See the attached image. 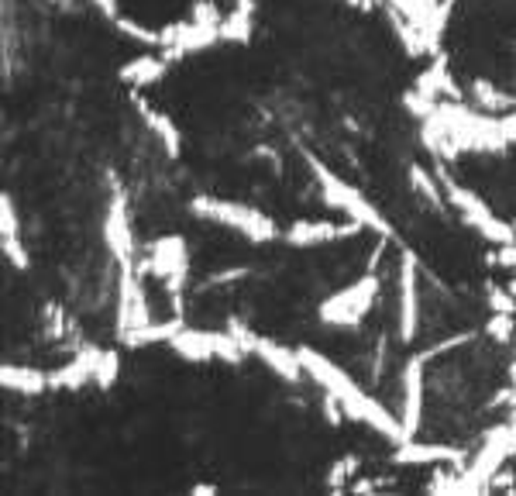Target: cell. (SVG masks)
Wrapping results in <instances>:
<instances>
[{
    "mask_svg": "<svg viewBox=\"0 0 516 496\" xmlns=\"http://www.w3.org/2000/svg\"><path fill=\"white\" fill-rule=\"evenodd\" d=\"M300 352V362L303 369H307L310 383H317L320 390L327 393L344 414L351 417V421L365 424V428H372L375 434H382V438H389L393 445H400L410 434L403 428V417H396L393 410L386 407V403H379L372 397V393H365L362 386L355 383V379L344 372L338 362H331L324 352H317V348H296Z\"/></svg>",
    "mask_w": 516,
    "mask_h": 496,
    "instance_id": "cell-1",
    "label": "cell"
},
{
    "mask_svg": "<svg viewBox=\"0 0 516 496\" xmlns=\"http://www.w3.org/2000/svg\"><path fill=\"white\" fill-rule=\"evenodd\" d=\"M303 155H307V169L314 173V180L320 186V197H324L327 204L338 207L341 214H348L351 221H358L362 228H372V231H379V235H393V224L379 214V207H375L362 190H355L348 180H341L324 159H317V155H310V152H303Z\"/></svg>",
    "mask_w": 516,
    "mask_h": 496,
    "instance_id": "cell-2",
    "label": "cell"
},
{
    "mask_svg": "<svg viewBox=\"0 0 516 496\" xmlns=\"http://www.w3.org/2000/svg\"><path fill=\"white\" fill-rule=\"evenodd\" d=\"M190 211L203 217L210 224H221V228L238 231L241 238L255 245H269L276 238H283V231L276 228L269 214H262L258 207L238 204V200H221V197H210V193H200V197L190 200Z\"/></svg>",
    "mask_w": 516,
    "mask_h": 496,
    "instance_id": "cell-3",
    "label": "cell"
},
{
    "mask_svg": "<svg viewBox=\"0 0 516 496\" xmlns=\"http://www.w3.org/2000/svg\"><path fill=\"white\" fill-rule=\"evenodd\" d=\"M437 180H441V190L444 197H448V204L455 207V211L465 217L468 228H475L482 238H486L489 245L503 248V245H513L516 242V228L513 221H503L492 207L486 204V200L479 197L475 190H468L465 183H458L455 176L448 173V169H437Z\"/></svg>",
    "mask_w": 516,
    "mask_h": 496,
    "instance_id": "cell-4",
    "label": "cell"
},
{
    "mask_svg": "<svg viewBox=\"0 0 516 496\" xmlns=\"http://www.w3.org/2000/svg\"><path fill=\"white\" fill-rule=\"evenodd\" d=\"M516 455V414L506 424H499L496 431H489V438L482 441V448L475 452L472 465L461 469V476L455 483H448L451 493H482L492 486L496 472L503 469Z\"/></svg>",
    "mask_w": 516,
    "mask_h": 496,
    "instance_id": "cell-5",
    "label": "cell"
},
{
    "mask_svg": "<svg viewBox=\"0 0 516 496\" xmlns=\"http://www.w3.org/2000/svg\"><path fill=\"white\" fill-rule=\"evenodd\" d=\"M379 286H382L379 276L365 273L351 286L331 293V297L317 307L320 324H327V328H358V324L365 321V314L375 307V300H379Z\"/></svg>",
    "mask_w": 516,
    "mask_h": 496,
    "instance_id": "cell-6",
    "label": "cell"
},
{
    "mask_svg": "<svg viewBox=\"0 0 516 496\" xmlns=\"http://www.w3.org/2000/svg\"><path fill=\"white\" fill-rule=\"evenodd\" d=\"M169 348L176 355H183L186 362H210V359H221V362H238L248 359V348L241 345L231 331H203V328H183L176 338L169 341Z\"/></svg>",
    "mask_w": 516,
    "mask_h": 496,
    "instance_id": "cell-7",
    "label": "cell"
},
{
    "mask_svg": "<svg viewBox=\"0 0 516 496\" xmlns=\"http://www.w3.org/2000/svg\"><path fill=\"white\" fill-rule=\"evenodd\" d=\"M138 269H148L155 279L169 286V293H183L186 279H190V248H186L183 235H162L155 242H148L145 259L138 262Z\"/></svg>",
    "mask_w": 516,
    "mask_h": 496,
    "instance_id": "cell-8",
    "label": "cell"
},
{
    "mask_svg": "<svg viewBox=\"0 0 516 496\" xmlns=\"http://www.w3.org/2000/svg\"><path fill=\"white\" fill-rule=\"evenodd\" d=\"M228 331L248 348V355H255V359L262 362V366H269L279 379H286V383H293V386L303 383L307 369H303L300 352H296V348H286V345H279V341H272L265 335H255L252 328H245V324L234 321V317H228Z\"/></svg>",
    "mask_w": 516,
    "mask_h": 496,
    "instance_id": "cell-9",
    "label": "cell"
},
{
    "mask_svg": "<svg viewBox=\"0 0 516 496\" xmlns=\"http://www.w3.org/2000/svg\"><path fill=\"white\" fill-rule=\"evenodd\" d=\"M358 231H362V224L358 221H307V217H300V221H293L289 228L283 231V242L289 248H324L331 242H344V238H355Z\"/></svg>",
    "mask_w": 516,
    "mask_h": 496,
    "instance_id": "cell-10",
    "label": "cell"
},
{
    "mask_svg": "<svg viewBox=\"0 0 516 496\" xmlns=\"http://www.w3.org/2000/svg\"><path fill=\"white\" fill-rule=\"evenodd\" d=\"M104 238H107V245H111L117 266H138V245H135V235H131L128 200H124L121 186L111 193V207H107V221H104Z\"/></svg>",
    "mask_w": 516,
    "mask_h": 496,
    "instance_id": "cell-11",
    "label": "cell"
},
{
    "mask_svg": "<svg viewBox=\"0 0 516 496\" xmlns=\"http://www.w3.org/2000/svg\"><path fill=\"white\" fill-rule=\"evenodd\" d=\"M424 352L410 355L403 366V428L410 438H417L420 421H424Z\"/></svg>",
    "mask_w": 516,
    "mask_h": 496,
    "instance_id": "cell-12",
    "label": "cell"
},
{
    "mask_svg": "<svg viewBox=\"0 0 516 496\" xmlns=\"http://www.w3.org/2000/svg\"><path fill=\"white\" fill-rule=\"evenodd\" d=\"M420 324V293H417V259L410 252L400 259V338L413 341Z\"/></svg>",
    "mask_w": 516,
    "mask_h": 496,
    "instance_id": "cell-13",
    "label": "cell"
},
{
    "mask_svg": "<svg viewBox=\"0 0 516 496\" xmlns=\"http://www.w3.org/2000/svg\"><path fill=\"white\" fill-rule=\"evenodd\" d=\"M393 462H400V465H448V462L461 465L465 455L451 445H427V441H420V438H406L396 445Z\"/></svg>",
    "mask_w": 516,
    "mask_h": 496,
    "instance_id": "cell-14",
    "label": "cell"
},
{
    "mask_svg": "<svg viewBox=\"0 0 516 496\" xmlns=\"http://www.w3.org/2000/svg\"><path fill=\"white\" fill-rule=\"evenodd\" d=\"M0 238H4V255L14 269H28V252L21 242V221L14 211V197H0Z\"/></svg>",
    "mask_w": 516,
    "mask_h": 496,
    "instance_id": "cell-15",
    "label": "cell"
},
{
    "mask_svg": "<svg viewBox=\"0 0 516 496\" xmlns=\"http://www.w3.org/2000/svg\"><path fill=\"white\" fill-rule=\"evenodd\" d=\"M166 69H169L166 56H159V52H142V56L124 62V66L117 69V76H121V83H128V87H152V83H159L162 76H166Z\"/></svg>",
    "mask_w": 516,
    "mask_h": 496,
    "instance_id": "cell-16",
    "label": "cell"
},
{
    "mask_svg": "<svg viewBox=\"0 0 516 496\" xmlns=\"http://www.w3.org/2000/svg\"><path fill=\"white\" fill-rule=\"evenodd\" d=\"M135 107H138V114H142V121L148 124V131L162 142V149H166L172 159H179V152H183V135H179L176 121H172L166 111H155V107L142 97H135Z\"/></svg>",
    "mask_w": 516,
    "mask_h": 496,
    "instance_id": "cell-17",
    "label": "cell"
},
{
    "mask_svg": "<svg viewBox=\"0 0 516 496\" xmlns=\"http://www.w3.org/2000/svg\"><path fill=\"white\" fill-rule=\"evenodd\" d=\"M183 317H172V321H148L142 328H131L121 341L131 348H142V345H169L172 338L183 331Z\"/></svg>",
    "mask_w": 516,
    "mask_h": 496,
    "instance_id": "cell-18",
    "label": "cell"
},
{
    "mask_svg": "<svg viewBox=\"0 0 516 496\" xmlns=\"http://www.w3.org/2000/svg\"><path fill=\"white\" fill-rule=\"evenodd\" d=\"M252 31H255L252 4H248V0H238V7L224 14V21H221V42H238V45H245L248 38H252Z\"/></svg>",
    "mask_w": 516,
    "mask_h": 496,
    "instance_id": "cell-19",
    "label": "cell"
},
{
    "mask_svg": "<svg viewBox=\"0 0 516 496\" xmlns=\"http://www.w3.org/2000/svg\"><path fill=\"white\" fill-rule=\"evenodd\" d=\"M0 379H4V386L14 393H45L52 386L49 372L25 369V366H4L0 369Z\"/></svg>",
    "mask_w": 516,
    "mask_h": 496,
    "instance_id": "cell-20",
    "label": "cell"
},
{
    "mask_svg": "<svg viewBox=\"0 0 516 496\" xmlns=\"http://www.w3.org/2000/svg\"><path fill=\"white\" fill-rule=\"evenodd\" d=\"M472 93H475V104H479L482 111H506V107H516V97H510V93H503V90H496L489 80H475Z\"/></svg>",
    "mask_w": 516,
    "mask_h": 496,
    "instance_id": "cell-21",
    "label": "cell"
},
{
    "mask_svg": "<svg viewBox=\"0 0 516 496\" xmlns=\"http://www.w3.org/2000/svg\"><path fill=\"white\" fill-rule=\"evenodd\" d=\"M410 183L417 186V193H424V197L437 207V211H444V207H448V197H444V190H441V180L434 183V176H430L427 169L410 166Z\"/></svg>",
    "mask_w": 516,
    "mask_h": 496,
    "instance_id": "cell-22",
    "label": "cell"
},
{
    "mask_svg": "<svg viewBox=\"0 0 516 496\" xmlns=\"http://www.w3.org/2000/svg\"><path fill=\"white\" fill-rule=\"evenodd\" d=\"M111 25L121 31V35L135 38V42L148 45V49H162V31H152V28H142L138 21L124 18V14H117V21H111Z\"/></svg>",
    "mask_w": 516,
    "mask_h": 496,
    "instance_id": "cell-23",
    "label": "cell"
},
{
    "mask_svg": "<svg viewBox=\"0 0 516 496\" xmlns=\"http://www.w3.org/2000/svg\"><path fill=\"white\" fill-rule=\"evenodd\" d=\"M489 335L496 341H503V345H510V341H513V314L496 310V314L489 317Z\"/></svg>",
    "mask_w": 516,
    "mask_h": 496,
    "instance_id": "cell-24",
    "label": "cell"
},
{
    "mask_svg": "<svg viewBox=\"0 0 516 496\" xmlns=\"http://www.w3.org/2000/svg\"><path fill=\"white\" fill-rule=\"evenodd\" d=\"M248 273H252V269H221V273H214L207 279V286H217V283H238V279H248Z\"/></svg>",
    "mask_w": 516,
    "mask_h": 496,
    "instance_id": "cell-25",
    "label": "cell"
},
{
    "mask_svg": "<svg viewBox=\"0 0 516 496\" xmlns=\"http://www.w3.org/2000/svg\"><path fill=\"white\" fill-rule=\"evenodd\" d=\"M90 4L97 7L107 21H117V14H121V11H117V0H90Z\"/></svg>",
    "mask_w": 516,
    "mask_h": 496,
    "instance_id": "cell-26",
    "label": "cell"
},
{
    "mask_svg": "<svg viewBox=\"0 0 516 496\" xmlns=\"http://www.w3.org/2000/svg\"><path fill=\"white\" fill-rule=\"evenodd\" d=\"M499 124H503V135L510 138V142H516V111L506 114V118H499Z\"/></svg>",
    "mask_w": 516,
    "mask_h": 496,
    "instance_id": "cell-27",
    "label": "cell"
},
{
    "mask_svg": "<svg viewBox=\"0 0 516 496\" xmlns=\"http://www.w3.org/2000/svg\"><path fill=\"white\" fill-rule=\"evenodd\" d=\"M193 493H197V496H214L217 490H214V486H193Z\"/></svg>",
    "mask_w": 516,
    "mask_h": 496,
    "instance_id": "cell-28",
    "label": "cell"
},
{
    "mask_svg": "<svg viewBox=\"0 0 516 496\" xmlns=\"http://www.w3.org/2000/svg\"><path fill=\"white\" fill-rule=\"evenodd\" d=\"M510 290H513V293H516V283H513V286H510Z\"/></svg>",
    "mask_w": 516,
    "mask_h": 496,
    "instance_id": "cell-29",
    "label": "cell"
},
{
    "mask_svg": "<svg viewBox=\"0 0 516 496\" xmlns=\"http://www.w3.org/2000/svg\"><path fill=\"white\" fill-rule=\"evenodd\" d=\"M513 379H516V369H513Z\"/></svg>",
    "mask_w": 516,
    "mask_h": 496,
    "instance_id": "cell-30",
    "label": "cell"
},
{
    "mask_svg": "<svg viewBox=\"0 0 516 496\" xmlns=\"http://www.w3.org/2000/svg\"><path fill=\"white\" fill-rule=\"evenodd\" d=\"M513 228H516V221H513Z\"/></svg>",
    "mask_w": 516,
    "mask_h": 496,
    "instance_id": "cell-31",
    "label": "cell"
}]
</instances>
